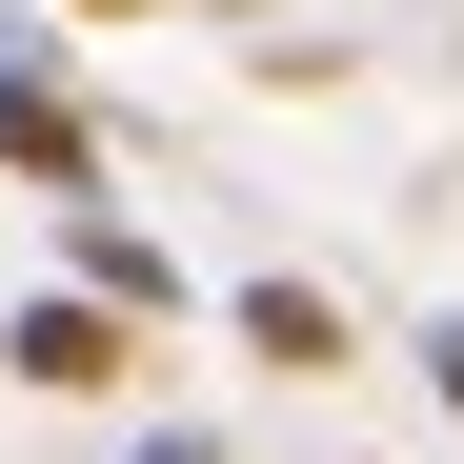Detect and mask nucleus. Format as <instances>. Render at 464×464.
I'll use <instances>...</instances> for the list:
<instances>
[{"label": "nucleus", "instance_id": "nucleus-1", "mask_svg": "<svg viewBox=\"0 0 464 464\" xmlns=\"http://www.w3.org/2000/svg\"><path fill=\"white\" fill-rule=\"evenodd\" d=\"M0 363H21L41 404H102V383H141V303H102V283H41L21 324H0Z\"/></svg>", "mask_w": 464, "mask_h": 464}, {"label": "nucleus", "instance_id": "nucleus-2", "mask_svg": "<svg viewBox=\"0 0 464 464\" xmlns=\"http://www.w3.org/2000/svg\"><path fill=\"white\" fill-rule=\"evenodd\" d=\"M0 182H41V202H102V121L61 102V61H0Z\"/></svg>", "mask_w": 464, "mask_h": 464}, {"label": "nucleus", "instance_id": "nucleus-7", "mask_svg": "<svg viewBox=\"0 0 464 464\" xmlns=\"http://www.w3.org/2000/svg\"><path fill=\"white\" fill-rule=\"evenodd\" d=\"M61 21H141V0H61Z\"/></svg>", "mask_w": 464, "mask_h": 464}, {"label": "nucleus", "instance_id": "nucleus-4", "mask_svg": "<svg viewBox=\"0 0 464 464\" xmlns=\"http://www.w3.org/2000/svg\"><path fill=\"white\" fill-rule=\"evenodd\" d=\"M243 343H263L283 383H324V363H343V303H324V283H243Z\"/></svg>", "mask_w": 464, "mask_h": 464}, {"label": "nucleus", "instance_id": "nucleus-3", "mask_svg": "<svg viewBox=\"0 0 464 464\" xmlns=\"http://www.w3.org/2000/svg\"><path fill=\"white\" fill-rule=\"evenodd\" d=\"M61 283H102V303H141V324H162V303H182V263L141 243L121 202H61Z\"/></svg>", "mask_w": 464, "mask_h": 464}, {"label": "nucleus", "instance_id": "nucleus-6", "mask_svg": "<svg viewBox=\"0 0 464 464\" xmlns=\"http://www.w3.org/2000/svg\"><path fill=\"white\" fill-rule=\"evenodd\" d=\"M141 464H222V444H202V424H141Z\"/></svg>", "mask_w": 464, "mask_h": 464}, {"label": "nucleus", "instance_id": "nucleus-5", "mask_svg": "<svg viewBox=\"0 0 464 464\" xmlns=\"http://www.w3.org/2000/svg\"><path fill=\"white\" fill-rule=\"evenodd\" d=\"M424 383H444V424H464V303H444V324H424Z\"/></svg>", "mask_w": 464, "mask_h": 464}]
</instances>
